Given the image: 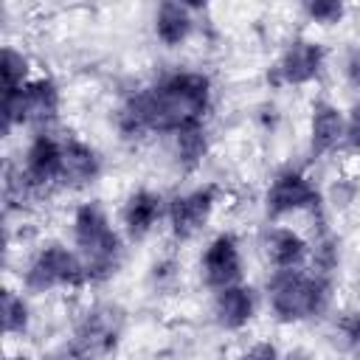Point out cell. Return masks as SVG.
Wrapping results in <instances>:
<instances>
[{
    "mask_svg": "<svg viewBox=\"0 0 360 360\" xmlns=\"http://www.w3.org/2000/svg\"><path fill=\"white\" fill-rule=\"evenodd\" d=\"M211 82L202 73H174L155 87L135 93L118 112V127L135 132H183L202 124L208 110Z\"/></svg>",
    "mask_w": 360,
    "mask_h": 360,
    "instance_id": "1",
    "label": "cell"
},
{
    "mask_svg": "<svg viewBox=\"0 0 360 360\" xmlns=\"http://www.w3.org/2000/svg\"><path fill=\"white\" fill-rule=\"evenodd\" d=\"M73 233H76V248L79 259L87 270V278H104L112 273L115 259H118V236L104 217L98 205H82L73 219Z\"/></svg>",
    "mask_w": 360,
    "mask_h": 360,
    "instance_id": "2",
    "label": "cell"
},
{
    "mask_svg": "<svg viewBox=\"0 0 360 360\" xmlns=\"http://www.w3.org/2000/svg\"><path fill=\"white\" fill-rule=\"evenodd\" d=\"M329 298V284L321 276H307L301 270H278L270 281V304L281 321H304L323 309Z\"/></svg>",
    "mask_w": 360,
    "mask_h": 360,
    "instance_id": "3",
    "label": "cell"
},
{
    "mask_svg": "<svg viewBox=\"0 0 360 360\" xmlns=\"http://www.w3.org/2000/svg\"><path fill=\"white\" fill-rule=\"evenodd\" d=\"M3 132L14 124H48L59 112V90L51 79H34L17 93H3Z\"/></svg>",
    "mask_w": 360,
    "mask_h": 360,
    "instance_id": "4",
    "label": "cell"
},
{
    "mask_svg": "<svg viewBox=\"0 0 360 360\" xmlns=\"http://www.w3.org/2000/svg\"><path fill=\"white\" fill-rule=\"evenodd\" d=\"M87 270L76 253H70L62 245H48L37 253L25 273V287L34 292H45L53 287H79L84 284Z\"/></svg>",
    "mask_w": 360,
    "mask_h": 360,
    "instance_id": "5",
    "label": "cell"
},
{
    "mask_svg": "<svg viewBox=\"0 0 360 360\" xmlns=\"http://www.w3.org/2000/svg\"><path fill=\"white\" fill-rule=\"evenodd\" d=\"M28 188L48 186L62 177V143L51 135H37L25 152V166L20 169Z\"/></svg>",
    "mask_w": 360,
    "mask_h": 360,
    "instance_id": "6",
    "label": "cell"
},
{
    "mask_svg": "<svg viewBox=\"0 0 360 360\" xmlns=\"http://www.w3.org/2000/svg\"><path fill=\"white\" fill-rule=\"evenodd\" d=\"M202 273L214 290H225V287H233L239 281L242 262H239L236 239L231 233H222L208 245V250L202 256Z\"/></svg>",
    "mask_w": 360,
    "mask_h": 360,
    "instance_id": "7",
    "label": "cell"
},
{
    "mask_svg": "<svg viewBox=\"0 0 360 360\" xmlns=\"http://www.w3.org/2000/svg\"><path fill=\"white\" fill-rule=\"evenodd\" d=\"M318 202V191L315 186L298 174V172H284L273 180V186L267 188V211L273 217L290 214V211H301Z\"/></svg>",
    "mask_w": 360,
    "mask_h": 360,
    "instance_id": "8",
    "label": "cell"
},
{
    "mask_svg": "<svg viewBox=\"0 0 360 360\" xmlns=\"http://www.w3.org/2000/svg\"><path fill=\"white\" fill-rule=\"evenodd\" d=\"M214 197H217V188L214 186H205V188H197V191H188L183 197H177L169 208V217H172V231L174 236L180 239H188L191 233H197L211 208H214Z\"/></svg>",
    "mask_w": 360,
    "mask_h": 360,
    "instance_id": "9",
    "label": "cell"
},
{
    "mask_svg": "<svg viewBox=\"0 0 360 360\" xmlns=\"http://www.w3.org/2000/svg\"><path fill=\"white\" fill-rule=\"evenodd\" d=\"M321 65H323V48L309 39H295L278 59L276 70L284 84H307L318 76Z\"/></svg>",
    "mask_w": 360,
    "mask_h": 360,
    "instance_id": "10",
    "label": "cell"
},
{
    "mask_svg": "<svg viewBox=\"0 0 360 360\" xmlns=\"http://www.w3.org/2000/svg\"><path fill=\"white\" fill-rule=\"evenodd\" d=\"M309 135H312V152L315 155H326L338 146V141L346 135V124L338 107H332L329 101H318L312 107V124H309Z\"/></svg>",
    "mask_w": 360,
    "mask_h": 360,
    "instance_id": "11",
    "label": "cell"
},
{
    "mask_svg": "<svg viewBox=\"0 0 360 360\" xmlns=\"http://www.w3.org/2000/svg\"><path fill=\"white\" fill-rule=\"evenodd\" d=\"M96 174H98V158H96V152L87 143L76 141V138L65 141L62 143V177L59 180L68 183V186H84Z\"/></svg>",
    "mask_w": 360,
    "mask_h": 360,
    "instance_id": "12",
    "label": "cell"
},
{
    "mask_svg": "<svg viewBox=\"0 0 360 360\" xmlns=\"http://www.w3.org/2000/svg\"><path fill=\"white\" fill-rule=\"evenodd\" d=\"M214 315H217V323L225 326V329H239L250 321L253 315V295L248 287H225V290H217V298H214Z\"/></svg>",
    "mask_w": 360,
    "mask_h": 360,
    "instance_id": "13",
    "label": "cell"
},
{
    "mask_svg": "<svg viewBox=\"0 0 360 360\" xmlns=\"http://www.w3.org/2000/svg\"><path fill=\"white\" fill-rule=\"evenodd\" d=\"M160 217V197L152 191H135L124 205V225L129 236H146Z\"/></svg>",
    "mask_w": 360,
    "mask_h": 360,
    "instance_id": "14",
    "label": "cell"
},
{
    "mask_svg": "<svg viewBox=\"0 0 360 360\" xmlns=\"http://www.w3.org/2000/svg\"><path fill=\"white\" fill-rule=\"evenodd\" d=\"M155 31L163 45H180L191 31V8L186 3H160L155 17Z\"/></svg>",
    "mask_w": 360,
    "mask_h": 360,
    "instance_id": "15",
    "label": "cell"
},
{
    "mask_svg": "<svg viewBox=\"0 0 360 360\" xmlns=\"http://www.w3.org/2000/svg\"><path fill=\"white\" fill-rule=\"evenodd\" d=\"M264 248H267V259L278 270H292L307 253L304 239L298 233H292L290 228H273L264 239Z\"/></svg>",
    "mask_w": 360,
    "mask_h": 360,
    "instance_id": "16",
    "label": "cell"
},
{
    "mask_svg": "<svg viewBox=\"0 0 360 360\" xmlns=\"http://www.w3.org/2000/svg\"><path fill=\"white\" fill-rule=\"evenodd\" d=\"M0 76H3V93H17L22 90L28 82V62L22 53H17L14 48H3V56H0Z\"/></svg>",
    "mask_w": 360,
    "mask_h": 360,
    "instance_id": "17",
    "label": "cell"
},
{
    "mask_svg": "<svg viewBox=\"0 0 360 360\" xmlns=\"http://www.w3.org/2000/svg\"><path fill=\"white\" fill-rule=\"evenodd\" d=\"M177 138V158L183 160L186 169H194L202 155H205V135H202V127H191V129H183L174 135Z\"/></svg>",
    "mask_w": 360,
    "mask_h": 360,
    "instance_id": "18",
    "label": "cell"
},
{
    "mask_svg": "<svg viewBox=\"0 0 360 360\" xmlns=\"http://www.w3.org/2000/svg\"><path fill=\"white\" fill-rule=\"evenodd\" d=\"M3 326H6L8 335L25 332V326H28V309H25L22 298L14 290L3 292Z\"/></svg>",
    "mask_w": 360,
    "mask_h": 360,
    "instance_id": "19",
    "label": "cell"
},
{
    "mask_svg": "<svg viewBox=\"0 0 360 360\" xmlns=\"http://www.w3.org/2000/svg\"><path fill=\"white\" fill-rule=\"evenodd\" d=\"M304 11H307V17H309V20L323 22V25L338 22V20L343 17V6H340V3H335V0H315V3H307V6H304Z\"/></svg>",
    "mask_w": 360,
    "mask_h": 360,
    "instance_id": "20",
    "label": "cell"
},
{
    "mask_svg": "<svg viewBox=\"0 0 360 360\" xmlns=\"http://www.w3.org/2000/svg\"><path fill=\"white\" fill-rule=\"evenodd\" d=\"M346 143L354 149V152H360V104H354L352 107V112H349V121H346Z\"/></svg>",
    "mask_w": 360,
    "mask_h": 360,
    "instance_id": "21",
    "label": "cell"
},
{
    "mask_svg": "<svg viewBox=\"0 0 360 360\" xmlns=\"http://www.w3.org/2000/svg\"><path fill=\"white\" fill-rule=\"evenodd\" d=\"M239 360H278V352H276L273 343H256V346H250Z\"/></svg>",
    "mask_w": 360,
    "mask_h": 360,
    "instance_id": "22",
    "label": "cell"
},
{
    "mask_svg": "<svg viewBox=\"0 0 360 360\" xmlns=\"http://www.w3.org/2000/svg\"><path fill=\"white\" fill-rule=\"evenodd\" d=\"M346 76H349V84L360 90V48L349 56V62H346Z\"/></svg>",
    "mask_w": 360,
    "mask_h": 360,
    "instance_id": "23",
    "label": "cell"
},
{
    "mask_svg": "<svg viewBox=\"0 0 360 360\" xmlns=\"http://www.w3.org/2000/svg\"><path fill=\"white\" fill-rule=\"evenodd\" d=\"M343 329H346V335H349L352 340H360V312H354V315L343 323Z\"/></svg>",
    "mask_w": 360,
    "mask_h": 360,
    "instance_id": "24",
    "label": "cell"
}]
</instances>
